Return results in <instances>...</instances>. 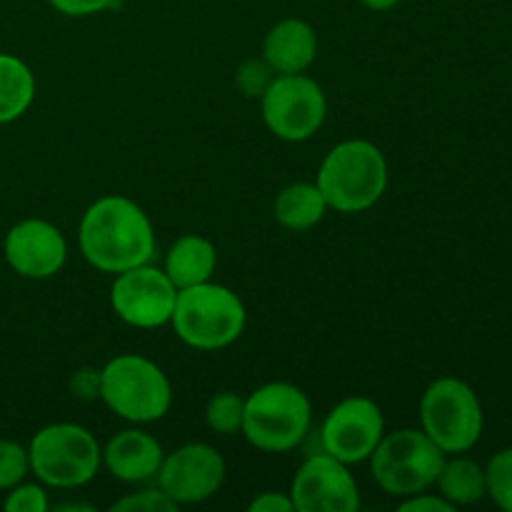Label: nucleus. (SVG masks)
<instances>
[{
  "mask_svg": "<svg viewBox=\"0 0 512 512\" xmlns=\"http://www.w3.org/2000/svg\"><path fill=\"white\" fill-rule=\"evenodd\" d=\"M78 245L85 263L110 275L153 263L158 248L148 213L125 195H103L85 208Z\"/></svg>",
  "mask_w": 512,
  "mask_h": 512,
  "instance_id": "obj_1",
  "label": "nucleus"
},
{
  "mask_svg": "<svg viewBox=\"0 0 512 512\" xmlns=\"http://www.w3.org/2000/svg\"><path fill=\"white\" fill-rule=\"evenodd\" d=\"M315 185L328 208L345 215L365 213L388 190V160L370 140H343L323 158Z\"/></svg>",
  "mask_w": 512,
  "mask_h": 512,
  "instance_id": "obj_2",
  "label": "nucleus"
},
{
  "mask_svg": "<svg viewBox=\"0 0 512 512\" xmlns=\"http://www.w3.org/2000/svg\"><path fill=\"white\" fill-rule=\"evenodd\" d=\"M245 323L248 313L240 295L213 280L178 290L170 315L180 343L200 353H215L233 345L243 335Z\"/></svg>",
  "mask_w": 512,
  "mask_h": 512,
  "instance_id": "obj_3",
  "label": "nucleus"
},
{
  "mask_svg": "<svg viewBox=\"0 0 512 512\" xmlns=\"http://www.w3.org/2000/svg\"><path fill=\"white\" fill-rule=\"evenodd\" d=\"M100 400L120 420L150 425L173 405V385L158 363L138 353L115 355L100 368Z\"/></svg>",
  "mask_w": 512,
  "mask_h": 512,
  "instance_id": "obj_4",
  "label": "nucleus"
},
{
  "mask_svg": "<svg viewBox=\"0 0 512 512\" xmlns=\"http://www.w3.org/2000/svg\"><path fill=\"white\" fill-rule=\"evenodd\" d=\"M310 425L313 405L308 395L298 385L275 380L245 398L240 435L263 453H290L308 438Z\"/></svg>",
  "mask_w": 512,
  "mask_h": 512,
  "instance_id": "obj_5",
  "label": "nucleus"
},
{
  "mask_svg": "<svg viewBox=\"0 0 512 512\" xmlns=\"http://www.w3.org/2000/svg\"><path fill=\"white\" fill-rule=\"evenodd\" d=\"M30 473L45 488L75 490L93 483L103 468V448L88 428L78 423H53L40 428L28 445Z\"/></svg>",
  "mask_w": 512,
  "mask_h": 512,
  "instance_id": "obj_6",
  "label": "nucleus"
},
{
  "mask_svg": "<svg viewBox=\"0 0 512 512\" xmlns=\"http://www.w3.org/2000/svg\"><path fill=\"white\" fill-rule=\"evenodd\" d=\"M445 458L448 455L423 430L400 428L383 435L368 463L378 488L403 500L433 488Z\"/></svg>",
  "mask_w": 512,
  "mask_h": 512,
  "instance_id": "obj_7",
  "label": "nucleus"
},
{
  "mask_svg": "<svg viewBox=\"0 0 512 512\" xmlns=\"http://www.w3.org/2000/svg\"><path fill=\"white\" fill-rule=\"evenodd\" d=\"M485 415L478 393L460 378H438L420 398V430L445 455L475 448L483 435Z\"/></svg>",
  "mask_w": 512,
  "mask_h": 512,
  "instance_id": "obj_8",
  "label": "nucleus"
},
{
  "mask_svg": "<svg viewBox=\"0 0 512 512\" xmlns=\"http://www.w3.org/2000/svg\"><path fill=\"white\" fill-rule=\"evenodd\" d=\"M263 123L285 143H305L323 128L328 98L310 75H275L260 98Z\"/></svg>",
  "mask_w": 512,
  "mask_h": 512,
  "instance_id": "obj_9",
  "label": "nucleus"
},
{
  "mask_svg": "<svg viewBox=\"0 0 512 512\" xmlns=\"http://www.w3.org/2000/svg\"><path fill=\"white\" fill-rule=\"evenodd\" d=\"M178 288L170 283L163 268L153 263L138 265L115 275L110 285V308L115 318L138 330H155L170 325Z\"/></svg>",
  "mask_w": 512,
  "mask_h": 512,
  "instance_id": "obj_10",
  "label": "nucleus"
},
{
  "mask_svg": "<svg viewBox=\"0 0 512 512\" xmlns=\"http://www.w3.org/2000/svg\"><path fill=\"white\" fill-rule=\"evenodd\" d=\"M385 435L383 410L375 400L353 395L345 398L325 415L320 425V450L345 465L368 463L373 450Z\"/></svg>",
  "mask_w": 512,
  "mask_h": 512,
  "instance_id": "obj_11",
  "label": "nucleus"
},
{
  "mask_svg": "<svg viewBox=\"0 0 512 512\" xmlns=\"http://www.w3.org/2000/svg\"><path fill=\"white\" fill-rule=\"evenodd\" d=\"M225 460L213 445L185 443L163 458L155 485L173 500L178 508L200 505L215 498L225 483Z\"/></svg>",
  "mask_w": 512,
  "mask_h": 512,
  "instance_id": "obj_12",
  "label": "nucleus"
},
{
  "mask_svg": "<svg viewBox=\"0 0 512 512\" xmlns=\"http://www.w3.org/2000/svg\"><path fill=\"white\" fill-rule=\"evenodd\" d=\"M290 500L298 512H358L360 488L350 465L325 450L305 458L290 483Z\"/></svg>",
  "mask_w": 512,
  "mask_h": 512,
  "instance_id": "obj_13",
  "label": "nucleus"
},
{
  "mask_svg": "<svg viewBox=\"0 0 512 512\" xmlns=\"http://www.w3.org/2000/svg\"><path fill=\"white\" fill-rule=\"evenodd\" d=\"M5 263L15 275L28 280H48L63 270L68 260V240L58 225L43 218H25L5 233Z\"/></svg>",
  "mask_w": 512,
  "mask_h": 512,
  "instance_id": "obj_14",
  "label": "nucleus"
},
{
  "mask_svg": "<svg viewBox=\"0 0 512 512\" xmlns=\"http://www.w3.org/2000/svg\"><path fill=\"white\" fill-rule=\"evenodd\" d=\"M163 458V445L140 425L120 430L103 445V468L125 485L153 483Z\"/></svg>",
  "mask_w": 512,
  "mask_h": 512,
  "instance_id": "obj_15",
  "label": "nucleus"
},
{
  "mask_svg": "<svg viewBox=\"0 0 512 512\" xmlns=\"http://www.w3.org/2000/svg\"><path fill=\"white\" fill-rule=\"evenodd\" d=\"M263 58L275 75L305 73L318 58L315 28L300 18L280 20L265 33Z\"/></svg>",
  "mask_w": 512,
  "mask_h": 512,
  "instance_id": "obj_16",
  "label": "nucleus"
},
{
  "mask_svg": "<svg viewBox=\"0 0 512 512\" xmlns=\"http://www.w3.org/2000/svg\"><path fill=\"white\" fill-rule=\"evenodd\" d=\"M218 268V250L203 235H180L165 253L163 270L178 290L213 280Z\"/></svg>",
  "mask_w": 512,
  "mask_h": 512,
  "instance_id": "obj_17",
  "label": "nucleus"
},
{
  "mask_svg": "<svg viewBox=\"0 0 512 512\" xmlns=\"http://www.w3.org/2000/svg\"><path fill=\"white\" fill-rule=\"evenodd\" d=\"M328 203H325L323 193L315 183H290L275 195L273 215L285 230L290 233H305V230L315 228L320 220L328 213Z\"/></svg>",
  "mask_w": 512,
  "mask_h": 512,
  "instance_id": "obj_18",
  "label": "nucleus"
},
{
  "mask_svg": "<svg viewBox=\"0 0 512 512\" xmlns=\"http://www.w3.org/2000/svg\"><path fill=\"white\" fill-rule=\"evenodd\" d=\"M438 495H443L453 508H465L475 505L488 495V480H485V468L475 460L460 455H448L440 468L438 480H435Z\"/></svg>",
  "mask_w": 512,
  "mask_h": 512,
  "instance_id": "obj_19",
  "label": "nucleus"
},
{
  "mask_svg": "<svg viewBox=\"0 0 512 512\" xmlns=\"http://www.w3.org/2000/svg\"><path fill=\"white\" fill-rule=\"evenodd\" d=\"M35 100V75L28 63L10 53H0V125L28 113Z\"/></svg>",
  "mask_w": 512,
  "mask_h": 512,
  "instance_id": "obj_20",
  "label": "nucleus"
},
{
  "mask_svg": "<svg viewBox=\"0 0 512 512\" xmlns=\"http://www.w3.org/2000/svg\"><path fill=\"white\" fill-rule=\"evenodd\" d=\"M243 415H245V398L238 393H223L213 395L205 405V423L215 435H238L243 430Z\"/></svg>",
  "mask_w": 512,
  "mask_h": 512,
  "instance_id": "obj_21",
  "label": "nucleus"
},
{
  "mask_svg": "<svg viewBox=\"0 0 512 512\" xmlns=\"http://www.w3.org/2000/svg\"><path fill=\"white\" fill-rule=\"evenodd\" d=\"M488 480V498L500 510L512 512V448L498 450L485 468Z\"/></svg>",
  "mask_w": 512,
  "mask_h": 512,
  "instance_id": "obj_22",
  "label": "nucleus"
},
{
  "mask_svg": "<svg viewBox=\"0 0 512 512\" xmlns=\"http://www.w3.org/2000/svg\"><path fill=\"white\" fill-rule=\"evenodd\" d=\"M30 473L28 448L15 440L0 438V493H8L18 483H23Z\"/></svg>",
  "mask_w": 512,
  "mask_h": 512,
  "instance_id": "obj_23",
  "label": "nucleus"
},
{
  "mask_svg": "<svg viewBox=\"0 0 512 512\" xmlns=\"http://www.w3.org/2000/svg\"><path fill=\"white\" fill-rule=\"evenodd\" d=\"M275 70L265 63V58H248L240 63V68L235 70V88L240 90V95L245 98H263V93L268 90V85L273 83Z\"/></svg>",
  "mask_w": 512,
  "mask_h": 512,
  "instance_id": "obj_24",
  "label": "nucleus"
},
{
  "mask_svg": "<svg viewBox=\"0 0 512 512\" xmlns=\"http://www.w3.org/2000/svg\"><path fill=\"white\" fill-rule=\"evenodd\" d=\"M113 512H175L178 505L163 493V490L155 485V488H140L135 493L123 495L120 500H115L110 505Z\"/></svg>",
  "mask_w": 512,
  "mask_h": 512,
  "instance_id": "obj_25",
  "label": "nucleus"
},
{
  "mask_svg": "<svg viewBox=\"0 0 512 512\" xmlns=\"http://www.w3.org/2000/svg\"><path fill=\"white\" fill-rule=\"evenodd\" d=\"M5 512H48L50 500L43 483H18L3 500Z\"/></svg>",
  "mask_w": 512,
  "mask_h": 512,
  "instance_id": "obj_26",
  "label": "nucleus"
},
{
  "mask_svg": "<svg viewBox=\"0 0 512 512\" xmlns=\"http://www.w3.org/2000/svg\"><path fill=\"white\" fill-rule=\"evenodd\" d=\"M48 3L65 18H90V15H100L115 8L118 0H48Z\"/></svg>",
  "mask_w": 512,
  "mask_h": 512,
  "instance_id": "obj_27",
  "label": "nucleus"
},
{
  "mask_svg": "<svg viewBox=\"0 0 512 512\" xmlns=\"http://www.w3.org/2000/svg\"><path fill=\"white\" fill-rule=\"evenodd\" d=\"M400 512H453L455 508L443 498V495L433 493H415L410 498H403L398 503Z\"/></svg>",
  "mask_w": 512,
  "mask_h": 512,
  "instance_id": "obj_28",
  "label": "nucleus"
},
{
  "mask_svg": "<svg viewBox=\"0 0 512 512\" xmlns=\"http://www.w3.org/2000/svg\"><path fill=\"white\" fill-rule=\"evenodd\" d=\"M250 512H295L293 500L288 493H273V490H265L258 498H253L248 503Z\"/></svg>",
  "mask_w": 512,
  "mask_h": 512,
  "instance_id": "obj_29",
  "label": "nucleus"
},
{
  "mask_svg": "<svg viewBox=\"0 0 512 512\" xmlns=\"http://www.w3.org/2000/svg\"><path fill=\"white\" fill-rule=\"evenodd\" d=\"M70 388H73V395L85 400H93L100 395V370H80V373L73 375L70 380Z\"/></svg>",
  "mask_w": 512,
  "mask_h": 512,
  "instance_id": "obj_30",
  "label": "nucleus"
},
{
  "mask_svg": "<svg viewBox=\"0 0 512 512\" xmlns=\"http://www.w3.org/2000/svg\"><path fill=\"white\" fill-rule=\"evenodd\" d=\"M363 8L373 10V13H385V10H393L395 5H400L403 0H358Z\"/></svg>",
  "mask_w": 512,
  "mask_h": 512,
  "instance_id": "obj_31",
  "label": "nucleus"
},
{
  "mask_svg": "<svg viewBox=\"0 0 512 512\" xmlns=\"http://www.w3.org/2000/svg\"><path fill=\"white\" fill-rule=\"evenodd\" d=\"M55 510H63V512H78V510L93 512V508H90V505H83V503H65V505H55Z\"/></svg>",
  "mask_w": 512,
  "mask_h": 512,
  "instance_id": "obj_32",
  "label": "nucleus"
}]
</instances>
